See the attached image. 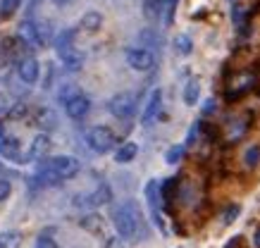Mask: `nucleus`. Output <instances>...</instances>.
I'll list each match as a JSON object with an SVG mask.
<instances>
[{
    "label": "nucleus",
    "mask_w": 260,
    "mask_h": 248,
    "mask_svg": "<svg viewBox=\"0 0 260 248\" xmlns=\"http://www.w3.org/2000/svg\"><path fill=\"white\" fill-rule=\"evenodd\" d=\"M19 41H24V43H41L39 39V26L34 24V22H22L19 24Z\"/></svg>",
    "instance_id": "4468645a"
},
{
    "label": "nucleus",
    "mask_w": 260,
    "mask_h": 248,
    "mask_svg": "<svg viewBox=\"0 0 260 248\" xmlns=\"http://www.w3.org/2000/svg\"><path fill=\"white\" fill-rule=\"evenodd\" d=\"M48 151H50V138H48V134H39V136L34 138L29 155H31L34 160H41V158L48 155Z\"/></svg>",
    "instance_id": "9b49d317"
},
{
    "label": "nucleus",
    "mask_w": 260,
    "mask_h": 248,
    "mask_svg": "<svg viewBox=\"0 0 260 248\" xmlns=\"http://www.w3.org/2000/svg\"><path fill=\"white\" fill-rule=\"evenodd\" d=\"M19 77H22V81H26V84H34V81L39 79V62H36L34 57L22 60V62H19Z\"/></svg>",
    "instance_id": "9d476101"
},
{
    "label": "nucleus",
    "mask_w": 260,
    "mask_h": 248,
    "mask_svg": "<svg viewBox=\"0 0 260 248\" xmlns=\"http://www.w3.org/2000/svg\"><path fill=\"white\" fill-rule=\"evenodd\" d=\"M81 227L91 234H103V217L101 215H86L81 220Z\"/></svg>",
    "instance_id": "a211bd4d"
},
{
    "label": "nucleus",
    "mask_w": 260,
    "mask_h": 248,
    "mask_svg": "<svg viewBox=\"0 0 260 248\" xmlns=\"http://www.w3.org/2000/svg\"><path fill=\"white\" fill-rule=\"evenodd\" d=\"M244 162H246V167H255V165H258L260 162V146H251V148L246 151Z\"/></svg>",
    "instance_id": "4be33fe9"
},
{
    "label": "nucleus",
    "mask_w": 260,
    "mask_h": 248,
    "mask_svg": "<svg viewBox=\"0 0 260 248\" xmlns=\"http://www.w3.org/2000/svg\"><path fill=\"white\" fill-rule=\"evenodd\" d=\"M253 243H255V248H260V229L255 232V236H253Z\"/></svg>",
    "instance_id": "2f4dec72"
},
{
    "label": "nucleus",
    "mask_w": 260,
    "mask_h": 248,
    "mask_svg": "<svg viewBox=\"0 0 260 248\" xmlns=\"http://www.w3.org/2000/svg\"><path fill=\"white\" fill-rule=\"evenodd\" d=\"M239 215V205H232V208L224 212V224H229V222H234V217Z\"/></svg>",
    "instance_id": "c85d7f7f"
},
{
    "label": "nucleus",
    "mask_w": 260,
    "mask_h": 248,
    "mask_svg": "<svg viewBox=\"0 0 260 248\" xmlns=\"http://www.w3.org/2000/svg\"><path fill=\"white\" fill-rule=\"evenodd\" d=\"M19 241H22V236H19L17 232L0 234V248H17L19 246Z\"/></svg>",
    "instance_id": "412c9836"
},
{
    "label": "nucleus",
    "mask_w": 260,
    "mask_h": 248,
    "mask_svg": "<svg viewBox=\"0 0 260 248\" xmlns=\"http://www.w3.org/2000/svg\"><path fill=\"white\" fill-rule=\"evenodd\" d=\"M8 110H10L8 100H5V96H0V115H3V112H8Z\"/></svg>",
    "instance_id": "c756f323"
},
{
    "label": "nucleus",
    "mask_w": 260,
    "mask_h": 248,
    "mask_svg": "<svg viewBox=\"0 0 260 248\" xmlns=\"http://www.w3.org/2000/svg\"><path fill=\"white\" fill-rule=\"evenodd\" d=\"M203 112H205V115L215 112V100H208V103H205V108H203Z\"/></svg>",
    "instance_id": "7c9ffc66"
},
{
    "label": "nucleus",
    "mask_w": 260,
    "mask_h": 248,
    "mask_svg": "<svg viewBox=\"0 0 260 248\" xmlns=\"http://www.w3.org/2000/svg\"><path fill=\"white\" fill-rule=\"evenodd\" d=\"M86 144L91 146V151H95V153H108L115 148L117 136H115L112 129H108V127H93L86 134Z\"/></svg>",
    "instance_id": "f03ea898"
},
{
    "label": "nucleus",
    "mask_w": 260,
    "mask_h": 248,
    "mask_svg": "<svg viewBox=\"0 0 260 248\" xmlns=\"http://www.w3.org/2000/svg\"><path fill=\"white\" fill-rule=\"evenodd\" d=\"M158 3H160V5H170V8H172V5L177 3V0H158Z\"/></svg>",
    "instance_id": "473e14b6"
},
{
    "label": "nucleus",
    "mask_w": 260,
    "mask_h": 248,
    "mask_svg": "<svg viewBox=\"0 0 260 248\" xmlns=\"http://www.w3.org/2000/svg\"><path fill=\"white\" fill-rule=\"evenodd\" d=\"M181 158H184V146H174V148H170L165 155V160L170 162V165H174V162H179Z\"/></svg>",
    "instance_id": "b1692460"
},
{
    "label": "nucleus",
    "mask_w": 260,
    "mask_h": 248,
    "mask_svg": "<svg viewBox=\"0 0 260 248\" xmlns=\"http://www.w3.org/2000/svg\"><path fill=\"white\" fill-rule=\"evenodd\" d=\"M160 105H162V91H160V88H155V91L150 93L146 108H143V115H141L143 124H150V122L158 117V115H160Z\"/></svg>",
    "instance_id": "1a4fd4ad"
},
{
    "label": "nucleus",
    "mask_w": 260,
    "mask_h": 248,
    "mask_svg": "<svg viewBox=\"0 0 260 248\" xmlns=\"http://www.w3.org/2000/svg\"><path fill=\"white\" fill-rule=\"evenodd\" d=\"M46 167H50L60 179H72L79 172V160L72 158V155H57V158H50V160H43Z\"/></svg>",
    "instance_id": "20e7f679"
},
{
    "label": "nucleus",
    "mask_w": 260,
    "mask_h": 248,
    "mask_svg": "<svg viewBox=\"0 0 260 248\" xmlns=\"http://www.w3.org/2000/svg\"><path fill=\"white\" fill-rule=\"evenodd\" d=\"M108 200H112V191L105 184H101L93 193H88L86 198H84V203H88V205H105Z\"/></svg>",
    "instance_id": "f8f14e48"
},
{
    "label": "nucleus",
    "mask_w": 260,
    "mask_h": 248,
    "mask_svg": "<svg viewBox=\"0 0 260 248\" xmlns=\"http://www.w3.org/2000/svg\"><path fill=\"white\" fill-rule=\"evenodd\" d=\"M108 108H110V112L117 117V120H129V117L136 112V96L129 93V91H122V93L110 98Z\"/></svg>",
    "instance_id": "7ed1b4c3"
},
{
    "label": "nucleus",
    "mask_w": 260,
    "mask_h": 248,
    "mask_svg": "<svg viewBox=\"0 0 260 248\" xmlns=\"http://www.w3.org/2000/svg\"><path fill=\"white\" fill-rule=\"evenodd\" d=\"M0 138H3V122H0Z\"/></svg>",
    "instance_id": "72a5a7b5"
},
{
    "label": "nucleus",
    "mask_w": 260,
    "mask_h": 248,
    "mask_svg": "<svg viewBox=\"0 0 260 248\" xmlns=\"http://www.w3.org/2000/svg\"><path fill=\"white\" fill-rule=\"evenodd\" d=\"M198 93H201V84H198V79H191L189 84H186V88H184V103L196 105Z\"/></svg>",
    "instance_id": "6ab92c4d"
},
{
    "label": "nucleus",
    "mask_w": 260,
    "mask_h": 248,
    "mask_svg": "<svg viewBox=\"0 0 260 248\" xmlns=\"http://www.w3.org/2000/svg\"><path fill=\"white\" fill-rule=\"evenodd\" d=\"M74 96H79V91H77V88L72 86V84H67V86H64L62 91H60V98H62L64 103H67L70 98H74Z\"/></svg>",
    "instance_id": "a878e982"
},
{
    "label": "nucleus",
    "mask_w": 260,
    "mask_h": 248,
    "mask_svg": "<svg viewBox=\"0 0 260 248\" xmlns=\"http://www.w3.org/2000/svg\"><path fill=\"white\" fill-rule=\"evenodd\" d=\"M112 222H115V229H117V234L122 239L136 241L139 234H141V210H139V205L134 200H126V203L115 208Z\"/></svg>",
    "instance_id": "f257e3e1"
},
{
    "label": "nucleus",
    "mask_w": 260,
    "mask_h": 248,
    "mask_svg": "<svg viewBox=\"0 0 260 248\" xmlns=\"http://www.w3.org/2000/svg\"><path fill=\"white\" fill-rule=\"evenodd\" d=\"M91 110V100H88L86 96H74V98H70L67 103H64V112L70 115L72 120H81L86 112Z\"/></svg>",
    "instance_id": "6e6552de"
},
{
    "label": "nucleus",
    "mask_w": 260,
    "mask_h": 248,
    "mask_svg": "<svg viewBox=\"0 0 260 248\" xmlns=\"http://www.w3.org/2000/svg\"><path fill=\"white\" fill-rule=\"evenodd\" d=\"M57 3H67V0H57Z\"/></svg>",
    "instance_id": "f704fd0d"
},
{
    "label": "nucleus",
    "mask_w": 260,
    "mask_h": 248,
    "mask_svg": "<svg viewBox=\"0 0 260 248\" xmlns=\"http://www.w3.org/2000/svg\"><path fill=\"white\" fill-rule=\"evenodd\" d=\"M36 122H39V127L43 129V131H50V129H55L57 117H55V112L50 110V108H41L39 115H36Z\"/></svg>",
    "instance_id": "2eb2a0df"
},
{
    "label": "nucleus",
    "mask_w": 260,
    "mask_h": 248,
    "mask_svg": "<svg viewBox=\"0 0 260 248\" xmlns=\"http://www.w3.org/2000/svg\"><path fill=\"white\" fill-rule=\"evenodd\" d=\"M0 155L10 158V160H17V155H19V141L15 136H3L0 138Z\"/></svg>",
    "instance_id": "ddd939ff"
},
{
    "label": "nucleus",
    "mask_w": 260,
    "mask_h": 248,
    "mask_svg": "<svg viewBox=\"0 0 260 248\" xmlns=\"http://www.w3.org/2000/svg\"><path fill=\"white\" fill-rule=\"evenodd\" d=\"M101 24H103V15L95 12V10H91V12L81 17V29H86V31H98Z\"/></svg>",
    "instance_id": "f3484780"
},
{
    "label": "nucleus",
    "mask_w": 260,
    "mask_h": 248,
    "mask_svg": "<svg viewBox=\"0 0 260 248\" xmlns=\"http://www.w3.org/2000/svg\"><path fill=\"white\" fill-rule=\"evenodd\" d=\"M10 191H12V186H10L8 179H0V200H5L10 196Z\"/></svg>",
    "instance_id": "cd10ccee"
},
{
    "label": "nucleus",
    "mask_w": 260,
    "mask_h": 248,
    "mask_svg": "<svg viewBox=\"0 0 260 248\" xmlns=\"http://www.w3.org/2000/svg\"><path fill=\"white\" fill-rule=\"evenodd\" d=\"M136 153H139V146L132 144V141H126V144H122L117 148V153H115V160H117V162H132L136 158Z\"/></svg>",
    "instance_id": "dca6fc26"
},
{
    "label": "nucleus",
    "mask_w": 260,
    "mask_h": 248,
    "mask_svg": "<svg viewBox=\"0 0 260 248\" xmlns=\"http://www.w3.org/2000/svg\"><path fill=\"white\" fill-rule=\"evenodd\" d=\"M126 62L136 72H148V69H153V64H155V57L146 48H129L126 50Z\"/></svg>",
    "instance_id": "39448f33"
},
{
    "label": "nucleus",
    "mask_w": 260,
    "mask_h": 248,
    "mask_svg": "<svg viewBox=\"0 0 260 248\" xmlns=\"http://www.w3.org/2000/svg\"><path fill=\"white\" fill-rule=\"evenodd\" d=\"M36 248H57L55 239H50V236H41L39 241H36Z\"/></svg>",
    "instance_id": "bb28decb"
},
{
    "label": "nucleus",
    "mask_w": 260,
    "mask_h": 248,
    "mask_svg": "<svg viewBox=\"0 0 260 248\" xmlns=\"http://www.w3.org/2000/svg\"><path fill=\"white\" fill-rule=\"evenodd\" d=\"M253 86H255V77H253L251 72L237 74V77H234V81H232V84H229V88H227V98H229V100L241 98L246 91H251Z\"/></svg>",
    "instance_id": "0eeeda50"
},
{
    "label": "nucleus",
    "mask_w": 260,
    "mask_h": 248,
    "mask_svg": "<svg viewBox=\"0 0 260 248\" xmlns=\"http://www.w3.org/2000/svg\"><path fill=\"white\" fill-rule=\"evenodd\" d=\"M146 198H148V208H150V215H153V222L158 224L160 229H165V222H162V215H160V198H162V193H160V186L155 179L148 182V186H146Z\"/></svg>",
    "instance_id": "423d86ee"
},
{
    "label": "nucleus",
    "mask_w": 260,
    "mask_h": 248,
    "mask_svg": "<svg viewBox=\"0 0 260 248\" xmlns=\"http://www.w3.org/2000/svg\"><path fill=\"white\" fill-rule=\"evenodd\" d=\"M22 0H0V17H12Z\"/></svg>",
    "instance_id": "5701e85b"
},
{
    "label": "nucleus",
    "mask_w": 260,
    "mask_h": 248,
    "mask_svg": "<svg viewBox=\"0 0 260 248\" xmlns=\"http://www.w3.org/2000/svg\"><path fill=\"white\" fill-rule=\"evenodd\" d=\"M174 48H177L179 55H189L191 50H193V43H191V39L186 33H179V36L174 39Z\"/></svg>",
    "instance_id": "aec40b11"
},
{
    "label": "nucleus",
    "mask_w": 260,
    "mask_h": 248,
    "mask_svg": "<svg viewBox=\"0 0 260 248\" xmlns=\"http://www.w3.org/2000/svg\"><path fill=\"white\" fill-rule=\"evenodd\" d=\"M24 115H26V105L24 103H17V105L10 108V117H12V120H19V117H24Z\"/></svg>",
    "instance_id": "393cba45"
}]
</instances>
